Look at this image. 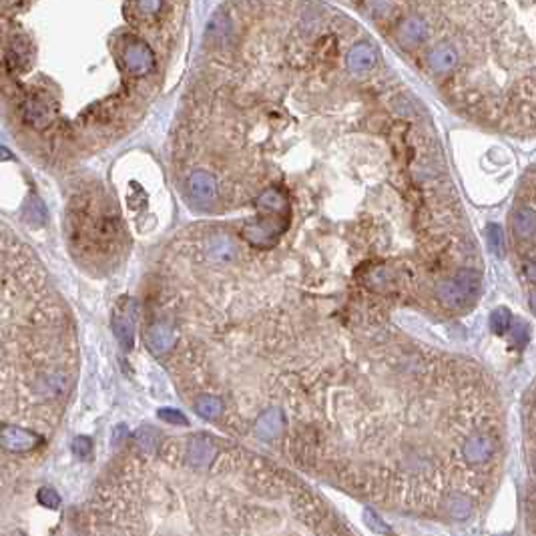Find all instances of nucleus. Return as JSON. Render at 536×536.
I'll use <instances>...</instances> for the list:
<instances>
[{
  "label": "nucleus",
  "instance_id": "f257e3e1",
  "mask_svg": "<svg viewBox=\"0 0 536 536\" xmlns=\"http://www.w3.org/2000/svg\"><path fill=\"white\" fill-rule=\"evenodd\" d=\"M191 0H0V119L71 169L135 133L185 59Z\"/></svg>",
  "mask_w": 536,
  "mask_h": 536
},
{
  "label": "nucleus",
  "instance_id": "f03ea898",
  "mask_svg": "<svg viewBox=\"0 0 536 536\" xmlns=\"http://www.w3.org/2000/svg\"><path fill=\"white\" fill-rule=\"evenodd\" d=\"M0 442L10 452H28L41 444V438L30 430H24L21 426H2L0 428Z\"/></svg>",
  "mask_w": 536,
  "mask_h": 536
},
{
  "label": "nucleus",
  "instance_id": "7ed1b4c3",
  "mask_svg": "<svg viewBox=\"0 0 536 536\" xmlns=\"http://www.w3.org/2000/svg\"><path fill=\"white\" fill-rule=\"evenodd\" d=\"M376 64H378V55L366 42L355 44L353 48H350V53L346 57V68L350 71L351 75H358V77L371 73L376 68Z\"/></svg>",
  "mask_w": 536,
  "mask_h": 536
},
{
  "label": "nucleus",
  "instance_id": "20e7f679",
  "mask_svg": "<svg viewBox=\"0 0 536 536\" xmlns=\"http://www.w3.org/2000/svg\"><path fill=\"white\" fill-rule=\"evenodd\" d=\"M173 342H175V331L165 322H159V324L151 326L147 331V346L157 355L165 353L173 346Z\"/></svg>",
  "mask_w": 536,
  "mask_h": 536
},
{
  "label": "nucleus",
  "instance_id": "39448f33",
  "mask_svg": "<svg viewBox=\"0 0 536 536\" xmlns=\"http://www.w3.org/2000/svg\"><path fill=\"white\" fill-rule=\"evenodd\" d=\"M213 454H215L213 444H211L207 438H203V436L193 438V442L189 444V458H191V464H193V466H197V468H205L207 464L211 462Z\"/></svg>",
  "mask_w": 536,
  "mask_h": 536
},
{
  "label": "nucleus",
  "instance_id": "423d86ee",
  "mask_svg": "<svg viewBox=\"0 0 536 536\" xmlns=\"http://www.w3.org/2000/svg\"><path fill=\"white\" fill-rule=\"evenodd\" d=\"M113 331L124 348L133 346V311H117L113 320Z\"/></svg>",
  "mask_w": 536,
  "mask_h": 536
},
{
  "label": "nucleus",
  "instance_id": "0eeeda50",
  "mask_svg": "<svg viewBox=\"0 0 536 536\" xmlns=\"http://www.w3.org/2000/svg\"><path fill=\"white\" fill-rule=\"evenodd\" d=\"M195 412L199 414L201 418H205V420H217L223 414V402L217 396L203 394L195 402Z\"/></svg>",
  "mask_w": 536,
  "mask_h": 536
},
{
  "label": "nucleus",
  "instance_id": "6e6552de",
  "mask_svg": "<svg viewBox=\"0 0 536 536\" xmlns=\"http://www.w3.org/2000/svg\"><path fill=\"white\" fill-rule=\"evenodd\" d=\"M37 500L41 502L42 506H46V508H57L61 504V496L50 486H42L41 490H39V495H37Z\"/></svg>",
  "mask_w": 536,
  "mask_h": 536
},
{
  "label": "nucleus",
  "instance_id": "1a4fd4ad",
  "mask_svg": "<svg viewBox=\"0 0 536 536\" xmlns=\"http://www.w3.org/2000/svg\"><path fill=\"white\" fill-rule=\"evenodd\" d=\"M157 416L167 422V424H173V426H187V418L183 414L179 412V410H175V408H161Z\"/></svg>",
  "mask_w": 536,
  "mask_h": 536
},
{
  "label": "nucleus",
  "instance_id": "9d476101",
  "mask_svg": "<svg viewBox=\"0 0 536 536\" xmlns=\"http://www.w3.org/2000/svg\"><path fill=\"white\" fill-rule=\"evenodd\" d=\"M508 322H510V313H508V310H504V308L496 310L495 313L490 315V326H492L495 331H498V333H502V331L508 328Z\"/></svg>",
  "mask_w": 536,
  "mask_h": 536
},
{
  "label": "nucleus",
  "instance_id": "9b49d317",
  "mask_svg": "<svg viewBox=\"0 0 536 536\" xmlns=\"http://www.w3.org/2000/svg\"><path fill=\"white\" fill-rule=\"evenodd\" d=\"M93 450V442L86 438V436H79V438H75V442H73V452L77 454V456H81V458H86L89 454Z\"/></svg>",
  "mask_w": 536,
  "mask_h": 536
},
{
  "label": "nucleus",
  "instance_id": "f8f14e48",
  "mask_svg": "<svg viewBox=\"0 0 536 536\" xmlns=\"http://www.w3.org/2000/svg\"><path fill=\"white\" fill-rule=\"evenodd\" d=\"M488 241H490V248L495 251H500V248L504 246V233L498 225L488 227Z\"/></svg>",
  "mask_w": 536,
  "mask_h": 536
},
{
  "label": "nucleus",
  "instance_id": "ddd939ff",
  "mask_svg": "<svg viewBox=\"0 0 536 536\" xmlns=\"http://www.w3.org/2000/svg\"><path fill=\"white\" fill-rule=\"evenodd\" d=\"M127 438H129V428H127L124 424H117V426L113 428V442H115V444H121Z\"/></svg>",
  "mask_w": 536,
  "mask_h": 536
}]
</instances>
